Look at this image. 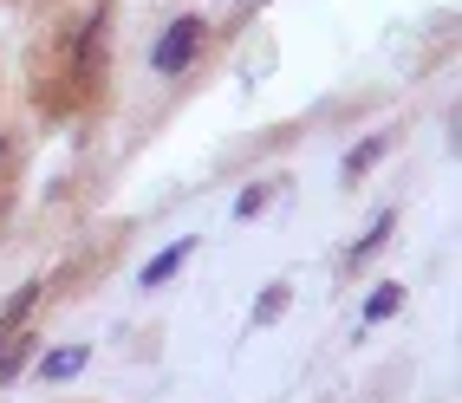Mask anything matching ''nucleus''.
Masks as SVG:
<instances>
[{
	"instance_id": "nucleus-1",
	"label": "nucleus",
	"mask_w": 462,
	"mask_h": 403,
	"mask_svg": "<svg viewBox=\"0 0 462 403\" xmlns=\"http://www.w3.org/2000/svg\"><path fill=\"white\" fill-rule=\"evenodd\" d=\"M202 40H208V26H202L196 14L170 20V26H163V40L150 46V72H163V78L189 72V66H196V52H202Z\"/></svg>"
},
{
	"instance_id": "nucleus-2",
	"label": "nucleus",
	"mask_w": 462,
	"mask_h": 403,
	"mask_svg": "<svg viewBox=\"0 0 462 403\" xmlns=\"http://www.w3.org/2000/svg\"><path fill=\"white\" fill-rule=\"evenodd\" d=\"M189 254H196V234H189V241H170L163 254H157V261H150V267L137 273V287H143V293H157L163 280H176V273L189 267Z\"/></svg>"
},
{
	"instance_id": "nucleus-3",
	"label": "nucleus",
	"mask_w": 462,
	"mask_h": 403,
	"mask_svg": "<svg viewBox=\"0 0 462 403\" xmlns=\"http://www.w3.org/2000/svg\"><path fill=\"white\" fill-rule=\"evenodd\" d=\"M397 143V131H372V137H365V143H352L346 150V169H338V182H346V189H352V182L365 176V169H372L378 157H384V150Z\"/></svg>"
},
{
	"instance_id": "nucleus-4",
	"label": "nucleus",
	"mask_w": 462,
	"mask_h": 403,
	"mask_svg": "<svg viewBox=\"0 0 462 403\" xmlns=\"http://www.w3.org/2000/svg\"><path fill=\"white\" fill-rule=\"evenodd\" d=\"M40 293H46L40 280H26V287H20V293H14L7 306H0V345H7L14 332H26V319H33V306H40Z\"/></svg>"
},
{
	"instance_id": "nucleus-5",
	"label": "nucleus",
	"mask_w": 462,
	"mask_h": 403,
	"mask_svg": "<svg viewBox=\"0 0 462 403\" xmlns=\"http://www.w3.org/2000/svg\"><path fill=\"white\" fill-rule=\"evenodd\" d=\"M85 364H91V352H85V345H59V352H46V358H40V378H46V384H66V378H79Z\"/></svg>"
},
{
	"instance_id": "nucleus-6",
	"label": "nucleus",
	"mask_w": 462,
	"mask_h": 403,
	"mask_svg": "<svg viewBox=\"0 0 462 403\" xmlns=\"http://www.w3.org/2000/svg\"><path fill=\"white\" fill-rule=\"evenodd\" d=\"M26 364H33V332H14L7 345H0V384H14Z\"/></svg>"
},
{
	"instance_id": "nucleus-7",
	"label": "nucleus",
	"mask_w": 462,
	"mask_h": 403,
	"mask_svg": "<svg viewBox=\"0 0 462 403\" xmlns=\"http://www.w3.org/2000/svg\"><path fill=\"white\" fill-rule=\"evenodd\" d=\"M397 306H404V287H397V280L372 287V299H365V325H378V319H391Z\"/></svg>"
},
{
	"instance_id": "nucleus-8",
	"label": "nucleus",
	"mask_w": 462,
	"mask_h": 403,
	"mask_svg": "<svg viewBox=\"0 0 462 403\" xmlns=\"http://www.w3.org/2000/svg\"><path fill=\"white\" fill-rule=\"evenodd\" d=\"M391 222H397V215H378V222H372V228H365V234H358V241L346 247V267H358L365 254H372V247H384V234H391Z\"/></svg>"
},
{
	"instance_id": "nucleus-9",
	"label": "nucleus",
	"mask_w": 462,
	"mask_h": 403,
	"mask_svg": "<svg viewBox=\"0 0 462 403\" xmlns=\"http://www.w3.org/2000/svg\"><path fill=\"white\" fill-rule=\"evenodd\" d=\"M273 196H281V182H248V189H241V202H235V215H241V222H254Z\"/></svg>"
},
{
	"instance_id": "nucleus-10",
	"label": "nucleus",
	"mask_w": 462,
	"mask_h": 403,
	"mask_svg": "<svg viewBox=\"0 0 462 403\" xmlns=\"http://www.w3.org/2000/svg\"><path fill=\"white\" fill-rule=\"evenodd\" d=\"M7 202H14V137H0V228H7Z\"/></svg>"
},
{
	"instance_id": "nucleus-11",
	"label": "nucleus",
	"mask_w": 462,
	"mask_h": 403,
	"mask_svg": "<svg viewBox=\"0 0 462 403\" xmlns=\"http://www.w3.org/2000/svg\"><path fill=\"white\" fill-rule=\"evenodd\" d=\"M281 299H287V287H267V293L254 299V325H273V313H281Z\"/></svg>"
},
{
	"instance_id": "nucleus-12",
	"label": "nucleus",
	"mask_w": 462,
	"mask_h": 403,
	"mask_svg": "<svg viewBox=\"0 0 462 403\" xmlns=\"http://www.w3.org/2000/svg\"><path fill=\"white\" fill-rule=\"evenodd\" d=\"M261 7H267V0H248V14H261Z\"/></svg>"
}]
</instances>
